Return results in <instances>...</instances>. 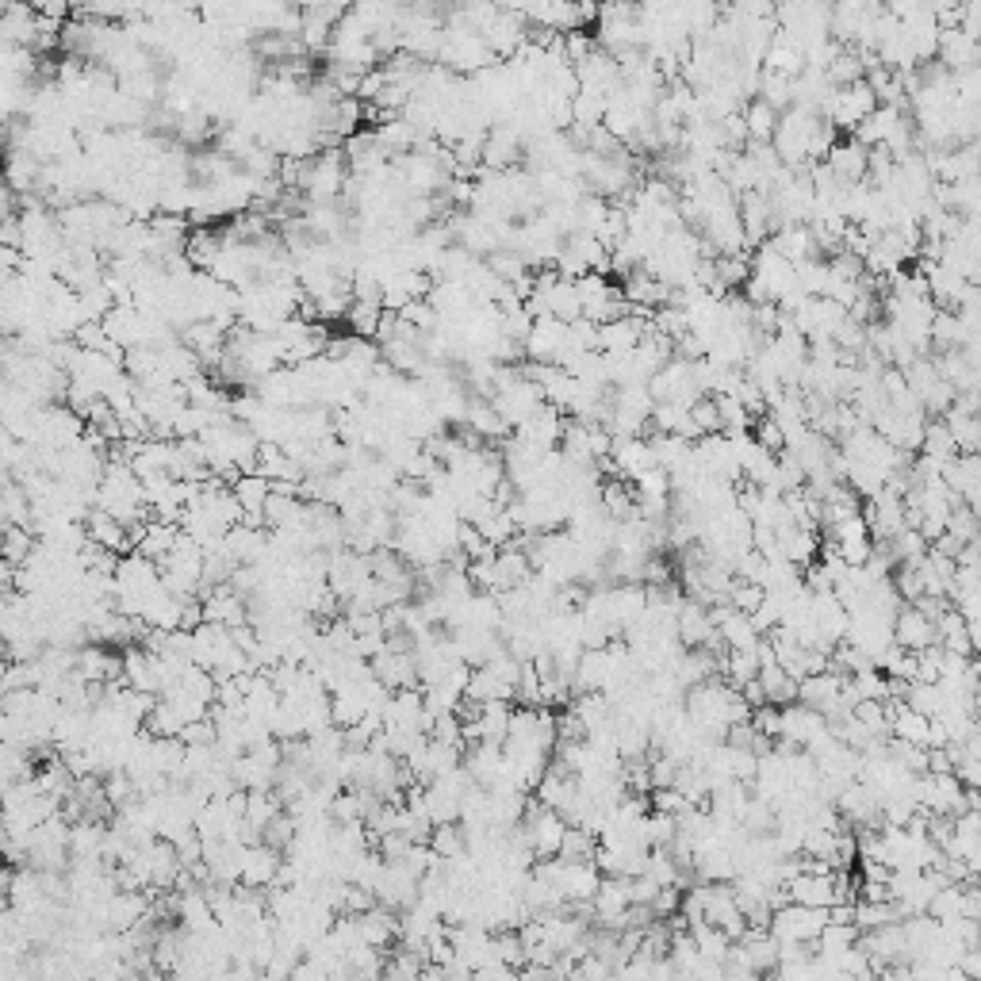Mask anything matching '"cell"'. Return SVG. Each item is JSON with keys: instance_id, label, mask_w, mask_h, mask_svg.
I'll list each match as a JSON object with an SVG mask.
<instances>
[{"instance_id": "cell-27", "label": "cell", "mask_w": 981, "mask_h": 981, "mask_svg": "<svg viewBox=\"0 0 981 981\" xmlns=\"http://www.w3.org/2000/svg\"><path fill=\"white\" fill-rule=\"evenodd\" d=\"M675 775H679V763L675 759H667V755L648 759V782H652V790H671Z\"/></svg>"}, {"instance_id": "cell-11", "label": "cell", "mask_w": 981, "mask_h": 981, "mask_svg": "<svg viewBox=\"0 0 981 981\" xmlns=\"http://www.w3.org/2000/svg\"><path fill=\"white\" fill-rule=\"evenodd\" d=\"M495 571H499V579H502V587H506V591L522 587L525 579L533 575L529 560H525V552L514 545V541H510V545H502V548H495Z\"/></svg>"}, {"instance_id": "cell-1", "label": "cell", "mask_w": 981, "mask_h": 981, "mask_svg": "<svg viewBox=\"0 0 981 981\" xmlns=\"http://www.w3.org/2000/svg\"><path fill=\"white\" fill-rule=\"evenodd\" d=\"M981 58V43L966 39L959 27H943L936 39V62L947 73H962V69H974Z\"/></svg>"}, {"instance_id": "cell-25", "label": "cell", "mask_w": 981, "mask_h": 981, "mask_svg": "<svg viewBox=\"0 0 981 981\" xmlns=\"http://www.w3.org/2000/svg\"><path fill=\"white\" fill-rule=\"evenodd\" d=\"M763 598H767V591L763 587H755V583H732V591H729V606L736 610V614H744V617H752L759 606H763Z\"/></svg>"}, {"instance_id": "cell-23", "label": "cell", "mask_w": 981, "mask_h": 981, "mask_svg": "<svg viewBox=\"0 0 981 981\" xmlns=\"http://www.w3.org/2000/svg\"><path fill=\"white\" fill-rule=\"evenodd\" d=\"M943 533H947V537H955L959 545H974V541H978V510H970V506L955 502Z\"/></svg>"}, {"instance_id": "cell-32", "label": "cell", "mask_w": 981, "mask_h": 981, "mask_svg": "<svg viewBox=\"0 0 981 981\" xmlns=\"http://www.w3.org/2000/svg\"><path fill=\"white\" fill-rule=\"evenodd\" d=\"M955 970H962L970 981H981V951L978 947H966L959 955V962H955Z\"/></svg>"}, {"instance_id": "cell-36", "label": "cell", "mask_w": 981, "mask_h": 981, "mask_svg": "<svg viewBox=\"0 0 981 981\" xmlns=\"http://www.w3.org/2000/svg\"><path fill=\"white\" fill-rule=\"evenodd\" d=\"M828 924H855V905H828Z\"/></svg>"}, {"instance_id": "cell-12", "label": "cell", "mask_w": 981, "mask_h": 981, "mask_svg": "<svg viewBox=\"0 0 981 981\" xmlns=\"http://www.w3.org/2000/svg\"><path fill=\"white\" fill-rule=\"evenodd\" d=\"M380 319H384L380 299H353V303H349V311H345V322H349L353 338H361V342H365V338H376Z\"/></svg>"}, {"instance_id": "cell-13", "label": "cell", "mask_w": 981, "mask_h": 981, "mask_svg": "<svg viewBox=\"0 0 981 981\" xmlns=\"http://www.w3.org/2000/svg\"><path fill=\"white\" fill-rule=\"evenodd\" d=\"M744 127H748V142H759V146H771V138H775V127H778V112L775 108H767L763 100H748V108H744Z\"/></svg>"}, {"instance_id": "cell-33", "label": "cell", "mask_w": 981, "mask_h": 981, "mask_svg": "<svg viewBox=\"0 0 981 981\" xmlns=\"http://www.w3.org/2000/svg\"><path fill=\"white\" fill-rule=\"evenodd\" d=\"M981 916V893L974 886H962V920H978Z\"/></svg>"}, {"instance_id": "cell-38", "label": "cell", "mask_w": 981, "mask_h": 981, "mask_svg": "<svg viewBox=\"0 0 981 981\" xmlns=\"http://www.w3.org/2000/svg\"><path fill=\"white\" fill-rule=\"evenodd\" d=\"M675 981H694L690 974H675Z\"/></svg>"}, {"instance_id": "cell-26", "label": "cell", "mask_w": 981, "mask_h": 981, "mask_svg": "<svg viewBox=\"0 0 981 981\" xmlns=\"http://www.w3.org/2000/svg\"><path fill=\"white\" fill-rule=\"evenodd\" d=\"M686 809H694V805H686V798L679 790H652L648 794V813H663V817H683Z\"/></svg>"}, {"instance_id": "cell-18", "label": "cell", "mask_w": 981, "mask_h": 981, "mask_svg": "<svg viewBox=\"0 0 981 981\" xmlns=\"http://www.w3.org/2000/svg\"><path fill=\"white\" fill-rule=\"evenodd\" d=\"M855 943H859V928L855 924H824V932L817 936V955L840 959Z\"/></svg>"}, {"instance_id": "cell-24", "label": "cell", "mask_w": 981, "mask_h": 981, "mask_svg": "<svg viewBox=\"0 0 981 981\" xmlns=\"http://www.w3.org/2000/svg\"><path fill=\"white\" fill-rule=\"evenodd\" d=\"M752 441L763 449V453H771V457H778V453H786V437H782V430H778V422L775 418H759V422H752Z\"/></svg>"}, {"instance_id": "cell-37", "label": "cell", "mask_w": 981, "mask_h": 981, "mask_svg": "<svg viewBox=\"0 0 981 981\" xmlns=\"http://www.w3.org/2000/svg\"><path fill=\"white\" fill-rule=\"evenodd\" d=\"M947 981H970V978H966L962 970H955V966H951V970H947Z\"/></svg>"}, {"instance_id": "cell-31", "label": "cell", "mask_w": 981, "mask_h": 981, "mask_svg": "<svg viewBox=\"0 0 981 981\" xmlns=\"http://www.w3.org/2000/svg\"><path fill=\"white\" fill-rule=\"evenodd\" d=\"M859 882L886 886V882H890V867H886V863H878V859H859Z\"/></svg>"}, {"instance_id": "cell-16", "label": "cell", "mask_w": 981, "mask_h": 981, "mask_svg": "<svg viewBox=\"0 0 981 981\" xmlns=\"http://www.w3.org/2000/svg\"><path fill=\"white\" fill-rule=\"evenodd\" d=\"M510 713H514V709L506 706V702H483L480 717H476L483 744H502V740H506V732H510Z\"/></svg>"}, {"instance_id": "cell-21", "label": "cell", "mask_w": 981, "mask_h": 981, "mask_svg": "<svg viewBox=\"0 0 981 981\" xmlns=\"http://www.w3.org/2000/svg\"><path fill=\"white\" fill-rule=\"evenodd\" d=\"M426 847L434 851L441 863L468 855V851H464V828H460V824H437L434 832H430V844Z\"/></svg>"}, {"instance_id": "cell-10", "label": "cell", "mask_w": 981, "mask_h": 981, "mask_svg": "<svg viewBox=\"0 0 981 981\" xmlns=\"http://www.w3.org/2000/svg\"><path fill=\"white\" fill-rule=\"evenodd\" d=\"M920 457L936 460V464H947V460L959 457V449H955V441H951V434H947V422H943V418H928V422H924Z\"/></svg>"}, {"instance_id": "cell-3", "label": "cell", "mask_w": 981, "mask_h": 981, "mask_svg": "<svg viewBox=\"0 0 981 981\" xmlns=\"http://www.w3.org/2000/svg\"><path fill=\"white\" fill-rule=\"evenodd\" d=\"M893 644L901 648V652H924V648H932L936 644V625L928 621L924 614H916L913 606H905V610H897L893 617Z\"/></svg>"}, {"instance_id": "cell-34", "label": "cell", "mask_w": 981, "mask_h": 981, "mask_svg": "<svg viewBox=\"0 0 981 981\" xmlns=\"http://www.w3.org/2000/svg\"><path fill=\"white\" fill-rule=\"evenodd\" d=\"M928 775H951V759L943 748H928Z\"/></svg>"}, {"instance_id": "cell-6", "label": "cell", "mask_w": 981, "mask_h": 981, "mask_svg": "<svg viewBox=\"0 0 981 981\" xmlns=\"http://www.w3.org/2000/svg\"><path fill=\"white\" fill-rule=\"evenodd\" d=\"M598 882H602V874L594 863H564L556 874V890L568 905H591Z\"/></svg>"}, {"instance_id": "cell-2", "label": "cell", "mask_w": 981, "mask_h": 981, "mask_svg": "<svg viewBox=\"0 0 981 981\" xmlns=\"http://www.w3.org/2000/svg\"><path fill=\"white\" fill-rule=\"evenodd\" d=\"M867 154V146H859L855 138H844L824 154V165L836 177V184H859L867 181Z\"/></svg>"}, {"instance_id": "cell-35", "label": "cell", "mask_w": 981, "mask_h": 981, "mask_svg": "<svg viewBox=\"0 0 981 981\" xmlns=\"http://www.w3.org/2000/svg\"><path fill=\"white\" fill-rule=\"evenodd\" d=\"M874 981H913V978H909V966H905V962H893L886 970H878Z\"/></svg>"}, {"instance_id": "cell-19", "label": "cell", "mask_w": 981, "mask_h": 981, "mask_svg": "<svg viewBox=\"0 0 981 981\" xmlns=\"http://www.w3.org/2000/svg\"><path fill=\"white\" fill-rule=\"evenodd\" d=\"M487 273L495 276V280H502V284H514V280H522V276H529V265H525V257L518 250H495V253H487Z\"/></svg>"}, {"instance_id": "cell-8", "label": "cell", "mask_w": 981, "mask_h": 981, "mask_svg": "<svg viewBox=\"0 0 981 981\" xmlns=\"http://www.w3.org/2000/svg\"><path fill=\"white\" fill-rule=\"evenodd\" d=\"M832 878L836 874H798V878H790L786 882V897H790V905H801V909H828L832 905Z\"/></svg>"}, {"instance_id": "cell-17", "label": "cell", "mask_w": 981, "mask_h": 981, "mask_svg": "<svg viewBox=\"0 0 981 981\" xmlns=\"http://www.w3.org/2000/svg\"><path fill=\"white\" fill-rule=\"evenodd\" d=\"M594 851H598V836H591V832H583V828L568 824V832H564V840H560L556 859H560V863H594Z\"/></svg>"}, {"instance_id": "cell-7", "label": "cell", "mask_w": 981, "mask_h": 981, "mask_svg": "<svg viewBox=\"0 0 981 981\" xmlns=\"http://www.w3.org/2000/svg\"><path fill=\"white\" fill-rule=\"evenodd\" d=\"M629 909V878H602L591 897V913L598 928H610V920Z\"/></svg>"}, {"instance_id": "cell-29", "label": "cell", "mask_w": 981, "mask_h": 981, "mask_svg": "<svg viewBox=\"0 0 981 981\" xmlns=\"http://www.w3.org/2000/svg\"><path fill=\"white\" fill-rule=\"evenodd\" d=\"M633 487H637V495H671V476L663 468H652V472L637 476Z\"/></svg>"}, {"instance_id": "cell-5", "label": "cell", "mask_w": 981, "mask_h": 981, "mask_svg": "<svg viewBox=\"0 0 981 981\" xmlns=\"http://www.w3.org/2000/svg\"><path fill=\"white\" fill-rule=\"evenodd\" d=\"M824 729H828V721H824L821 713L798 706V702H790V706L778 709V736L790 740V744H798V748H805V744H809L813 736H821Z\"/></svg>"}, {"instance_id": "cell-22", "label": "cell", "mask_w": 981, "mask_h": 981, "mask_svg": "<svg viewBox=\"0 0 981 981\" xmlns=\"http://www.w3.org/2000/svg\"><path fill=\"white\" fill-rule=\"evenodd\" d=\"M851 717L878 740H890V709L886 702H855L851 706Z\"/></svg>"}, {"instance_id": "cell-20", "label": "cell", "mask_w": 981, "mask_h": 981, "mask_svg": "<svg viewBox=\"0 0 981 981\" xmlns=\"http://www.w3.org/2000/svg\"><path fill=\"white\" fill-rule=\"evenodd\" d=\"M717 633H721V640H725V648H729V652L755 648V640H759V633L752 629V621H748L744 614H736V610H732V614L717 625Z\"/></svg>"}, {"instance_id": "cell-15", "label": "cell", "mask_w": 981, "mask_h": 981, "mask_svg": "<svg viewBox=\"0 0 981 981\" xmlns=\"http://www.w3.org/2000/svg\"><path fill=\"white\" fill-rule=\"evenodd\" d=\"M890 924H901L893 901H855V928L859 932H878Z\"/></svg>"}, {"instance_id": "cell-28", "label": "cell", "mask_w": 981, "mask_h": 981, "mask_svg": "<svg viewBox=\"0 0 981 981\" xmlns=\"http://www.w3.org/2000/svg\"><path fill=\"white\" fill-rule=\"evenodd\" d=\"M679 901H683V890H679V886H660L656 897H652V905H648V913L667 920V916L679 913Z\"/></svg>"}, {"instance_id": "cell-4", "label": "cell", "mask_w": 981, "mask_h": 981, "mask_svg": "<svg viewBox=\"0 0 981 981\" xmlns=\"http://www.w3.org/2000/svg\"><path fill=\"white\" fill-rule=\"evenodd\" d=\"M778 552L786 564H794L798 571H805L809 564H817V552H821V537L809 533V529H798V525H778L775 529Z\"/></svg>"}, {"instance_id": "cell-14", "label": "cell", "mask_w": 981, "mask_h": 981, "mask_svg": "<svg viewBox=\"0 0 981 981\" xmlns=\"http://www.w3.org/2000/svg\"><path fill=\"white\" fill-rule=\"evenodd\" d=\"M755 92H759L755 100H763V104L775 108L778 115L794 108V81L782 77V73H767V69H763V73H759V89Z\"/></svg>"}, {"instance_id": "cell-9", "label": "cell", "mask_w": 981, "mask_h": 981, "mask_svg": "<svg viewBox=\"0 0 981 981\" xmlns=\"http://www.w3.org/2000/svg\"><path fill=\"white\" fill-rule=\"evenodd\" d=\"M464 426H468L476 437H491V441H506V437H510V426L495 414V407H491L487 399H472V403H468Z\"/></svg>"}, {"instance_id": "cell-30", "label": "cell", "mask_w": 981, "mask_h": 981, "mask_svg": "<svg viewBox=\"0 0 981 981\" xmlns=\"http://www.w3.org/2000/svg\"><path fill=\"white\" fill-rule=\"evenodd\" d=\"M656 882L648 878V874H640V878H629V905H640V909H648L652 905V897H656Z\"/></svg>"}]
</instances>
